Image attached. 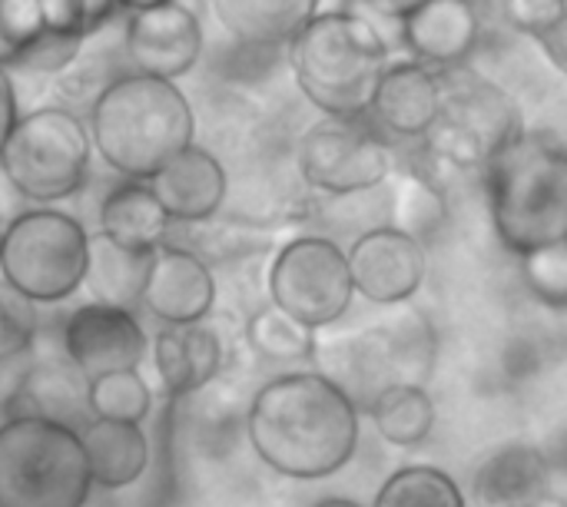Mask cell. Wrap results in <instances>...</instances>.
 I'll list each match as a JSON object with an SVG mask.
<instances>
[{
	"mask_svg": "<svg viewBox=\"0 0 567 507\" xmlns=\"http://www.w3.org/2000/svg\"><path fill=\"white\" fill-rule=\"evenodd\" d=\"M246 438L269 472L322 482L355 458L362 408L322 372H286L256 389L246 408Z\"/></svg>",
	"mask_w": 567,
	"mask_h": 507,
	"instance_id": "6da1fadb",
	"label": "cell"
},
{
	"mask_svg": "<svg viewBox=\"0 0 567 507\" xmlns=\"http://www.w3.org/2000/svg\"><path fill=\"white\" fill-rule=\"evenodd\" d=\"M90 139L123 179L150 183L196 143V113L186 93L156 76L123 73L90 106Z\"/></svg>",
	"mask_w": 567,
	"mask_h": 507,
	"instance_id": "7a4b0ae2",
	"label": "cell"
},
{
	"mask_svg": "<svg viewBox=\"0 0 567 507\" xmlns=\"http://www.w3.org/2000/svg\"><path fill=\"white\" fill-rule=\"evenodd\" d=\"M389 63L392 56L382 33L346 7L319 10L289 43V66L302 96L339 120L369 113Z\"/></svg>",
	"mask_w": 567,
	"mask_h": 507,
	"instance_id": "3957f363",
	"label": "cell"
},
{
	"mask_svg": "<svg viewBox=\"0 0 567 507\" xmlns=\"http://www.w3.org/2000/svg\"><path fill=\"white\" fill-rule=\"evenodd\" d=\"M485 193L498 239L522 259L535 249L565 242L567 149L525 133L485 169Z\"/></svg>",
	"mask_w": 567,
	"mask_h": 507,
	"instance_id": "277c9868",
	"label": "cell"
},
{
	"mask_svg": "<svg viewBox=\"0 0 567 507\" xmlns=\"http://www.w3.org/2000/svg\"><path fill=\"white\" fill-rule=\"evenodd\" d=\"M90 495L80 432L47 418L0 425V507H86Z\"/></svg>",
	"mask_w": 567,
	"mask_h": 507,
	"instance_id": "5b68a950",
	"label": "cell"
},
{
	"mask_svg": "<svg viewBox=\"0 0 567 507\" xmlns=\"http://www.w3.org/2000/svg\"><path fill=\"white\" fill-rule=\"evenodd\" d=\"M90 269L86 226L53 206H33L3 226L0 279L37 306H60L83 289Z\"/></svg>",
	"mask_w": 567,
	"mask_h": 507,
	"instance_id": "8992f818",
	"label": "cell"
},
{
	"mask_svg": "<svg viewBox=\"0 0 567 507\" xmlns=\"http://www.w3.org/2000/svg\"><path fill=\"white\" fill-rule=\"evenodd\" d=\"M442 113L422 139L425 153L452 169H485L528 130L518 103L468 66L442 70Z\"/></svg>",
	"mask_w": 567,
	"mask_h": 507,
	"instance_id": "52a82bcc",
	"label": "cell"
},
{
	"mask_svg": "<svg viewBox=\"0 0 567 507\" xmlns=\"http://www.w3.org/2000/svg\"><path fill=\"white\" fill-rule=\"evenodd\" d=\"M90 126L70 106H37L20 113L0 166L30 206H53L76 196L90 176Z\"/></svg>",
	"mask_w": 567,
	"mask_h": 507,
	"instance_id": "ba28073f",
	"label": "cell"
},
{
	"mask_svg": "<svg viewBox=\"0 0 567 507\" xmlns=\"http://www.w3.org/2000/svg\"><path fill=\"white\" fill-rule=\"evenodd\" d=\"M266 299L309 329L336 325L355 299L346 249L329 236H296L269 262Z\"/></svg>",
	"mask_w": 567,
	"mask_h": 507,
	"instance_id": "9c48e42d",
	"label": "cell"
},
{
	"mask_svg": "<svg viewBox=\"0 0 567 507\" xmlns=\"http://www.w3.org/2000/svg\"><path fill=\"white\" fill-rule=\"evenodd\" d=\"M296 166L302 183L322 196H365L389 183L392 149L365 116H322L302 133Z\"/></svg>",
	"mask_w": 567,
	"mask_h": 507,
	"instance_id": "30bf717a",
	"label": "cell"
},
{
	"mask_svg": "<svg viewBox=\"0 0 567 507\" xmlns=\"http://www.w3.org/2000/svg\"><path fill=\"white\" fill-rule=\"evenodd\" d=\"M60 352L86 379H100L110 372L140 369L150 352V335L133 309L83 302L63 315Z\"/></svg>",
	"mask_w": 567,
	"mask_h": 507,
	"instance_id": "8fae6325",
	"label": "cell"
},
{
	"mask_svg": "<svg viewBox=\"0 0 567 507\" xmlns=\"http://www.w3.org/2000/svg\"><path fill=\"white\" fill-rule=\"evenodd\" d=\"M199 53H203V27L199 17L183 0L126 13L123 56L133 73L176 83L196 66Z\"/></svg>",
	"mask_w": 567,
	"mask_h": 507,
	"instance_id": "7c38bea8",
	"label": "cell"
},
{
	"mask_svg": "<svg viewBox=\"0 0 567 507\" xmlns=\"http://www.w3.org/2000/svg\"><path fill=\"white\" fill-rule=\"evenodd\" d=\"M346 256L355 296L369 299L372 306H405L422 289L429 272L425 246L395 226L365 229L346 249Z\"/></svg>",
	"mask_w": 567,
	"mask_h": 507,
	"instance_id": "4fadbf2b",
	"label": "cell"
},
{
	"mask_svg": "<svg viewBox=\"0 0 567 507\" xmlns=\"http://www.w3.org/2000/svg\"><path fill=\"white\" fill-rule=\"evenodd\" d=\"M219 299L216 272L193 249L166 242L153 252L143 309L163 325H199L213 315Z\"/></svg>",
	"mask_w": 567,
	"mask_h": 507,
	"instance_id": "5bb4252c",
	"label": "cell"
},
{
	"mask_svg": "<svg viewBox=\"0 0 567 507\" xmlns=\"http://www.w3.org/2000/svg\"><path fill=\"white\" fill-rule=\"evenodd\" d=\"M3 415H7V422L10 418H47L63 428L83 432L93 422L90 379L63 352L53 359L30 355V365L23 369L17 389L10 392Z\"/></svg>",
	"mask_w": 567,
	"mask_h": 507,
	"instance_id": "9a60e30c",
	"label": "cell"
},
{
	"mask_svg": "<svg viewBox=\"0 0 567 507\" xmlns=\"http://www.w3.org/2000/svg\"><path fill=\"white\" fill-rule=\"evenodd\" d=\"M442 113V76L419 60H392L365 120L395 139H425Z\"/></svg>",
	"mask_w": 567,
	"mask_h": 507,
	"instance_id": "2e32d148",
	"label": "cell"
},
{
	"mask_svg": "<svg viewBox=\"0 0 567 507\" xmlns=\"http://www.w3.org/2000/svg\"><path fill=\"white\" fill-rule=\"evenodd\" d=\"M173 226L213 223L229 203V173L216 153L193 143L150 179Z\"/></svg>",
	"mask_w": 567,
	"mask_h": 507,
	"instance_id": "e0dca14e",
	"label": "cell"
},
{
	"mask_svg": "<svg viewBox=\"0 0 567 507\" xmlns=\"http://www.w3.org/2000/svg\"><path fill=\"white\" fill-rule=\"evenodd\" d=\"M399 27L409 56L432 66L435 73L465 66L482 37L475 0H425Z\"/></svg>",
	"mask_w": 567,
	"mask_h": 507,
	"instance_id": "ac0fdd59",
	"label": "cell"
},
{
	"mask_svg": "<svg viewBox=\"0 0 567 507\" xmlns=\"http://www.w3.org/2000/svg\"><path fill=\"white\" fill-rule=\"evenodd\" d=\"M153 369L169 399L206 392L226 369V342L209 325H163L150 342Z\"/></svg>",
	"mask_w": 567,
	"mask_h": 507,
	"instance_id": "d6986e66",
	"label": "cell"
},
{
	"mask_svg": "<svg viewBox=\"0 0 567 507\" xmlns=\"http://www.w3.org/2000/svg\"><path fill=\"white\" fill-rule=\"evenodd\" d=\"M548 458L528 442H505L472 472V498L478 507H538L548 492Z\"/></svg>",
	"mask_w": 567,
	"mask_h": 507,
	"instance_id": "ffe728a7",
	"label": "cell"
},
{
	"mask_svg": "<svg viewBox=\"0 0 567 507\" xmlns=\"http://www.w3.org/2000/svg\"><path fill=\"white\" fill-rule=\"evenodd\" d=\"M96 226L106 242L143 256H153L159 246H166L173 232V219L166 216L153 186L140 179H123L103 196Z\"/></svg>",
	"mask_w": 567,
	"mask_h": 507,
	"instance_id": "44dd1931",
	"label": "cell"
},
{
	"mask_svg": "<svg viewBox=\"0 0 567 507\" xmlns=\"http://www.w3.org/2000/svg\"><path fill=\"white\" fill-rule=\"evenodd\" d=\"M80 442H83L93 488H100L106 495L136 485L150 472V438H146L143 425L93 418L80 432Z\"/></svg>",
	"mask_w": 567,
	"mask_h": 507,
	"instance_id": "7402d4cb",
	"label": "cell"
},
{
	"mask_svg": "<svg viewBox=\"0 0 567 507\" xmlns=\"http://www.w3.org/2000/svg\"><path fill=\"white\" fill-rule=\"evenodd\" d=\"M223 30L246 46H289L322 0H209Z\"/></svg>",
	"mask_w": 567,
	"mask_h": 507,
	"instance_id": "603a6c76",
	"label": "cell"
},
{
	"mask_svg": "<svg viewBox=\"0 0 567 507\" xmlns=\"http://www.w3.org/2000/svg\"><path fill=\"white\" fill-rule=\"evenodd\" d=\"M375 329L395 385H425L439 359V335L432 319L419 309H405Z\"/></svg>",
	"mask_w": 567,
	"mask_h": 507,
	"instance_id": "cb8c5ba5",
	"label": "cell"
},
{
	"mask_svg": "<svg viewBox=\"0 0 567 507\" xmlns=\"http://www.w3.org/2000/svg\"><path fill=\"white\" fill-rule=\"evenodd\" d=\"M153 256L143 252H126L113 242H106L100 232L90 236V269H86V289L93 302L133 309L143 306V286L150 272Z\"/></svg>",
	"mask_w": 567,
	"mask_h": 507,
	"instance_id": "d4e9b609",
	"label": "cell"
},
{
	"mask_svg": "<svg viewBox=\"0 0 567 507\" xmlns=\"http://www.w3.org/2000/svg\"><path fill=\"white\" fill-rule=\"evenodd\" d=\"M243 345L266 365H299L312 362L319 349V332L286 315L272 302H262L246 315Z\"/></svg>",
	"mask_w": 567,
	"mask_h": 507,
	"instance_id": "484cf974",
	"label": "cell"
},
{
	"mask_svg": "<svg viewBox=\"0 0 567 507\" xmlns=\"http://www.w3.org/2000/svg\"><path fill=\"white\" fill-rule=\"evenodd\" d=\"M375 432L395 448H419L435 428V402L425 385H392L365 412Z\"/></svg>",
	"mask_w": 567,
	"mask_h": 507,
	"instance_id": "4316f807",
	"label": "cell"
},
{
	"mask_svg": "<svg viewBox=\"0 0 567 507\" xmlns=\"http://www.w3.org/2000/svg\"><path fill=\"white\" fill-rule=\"evenodd\" d=\"M372 507H468L458 482L435 465H405L375 492Z\"/></svg>",
	"mask_w": 567,
	"mask_h": 507,
	"instance_id": "83f0119b",
	"label": "cell"
},
{
	"mask_svg": "<svg viewBox=\"0 0 567 507\" xmlns=\"http://www.w3.org/2000/svg\"><path fill=\"white\" fill-rule=\"evenodd\" d=\"M90 412L93 418L143 425L153 412V392L146 379L140 375V369L110 372V375L90 379Z\"/></svg>",
	"mask_w": 567,
	"mask_h": 507,
	"instance_id": "f1b7e54d",
	"label": "cell"
},
{
	"mask_svg": "<svg viewBox=\"0 0 567 507\" xmlns=\"http://www.w3.org/2000/svg\"><path fill=\"white\" fill-rule=\"evenodd\" d=\"M445 219V199L435 189V183L422 173H402L392 189V223L395 229L415 236H432Z\"/></svg>",
	"mask_w": 567,
	"mask_h": 507,
	"instance_id": "f546056e",
	"label": "cell"
},
{
	"mask_svg": "<svg viewBox=\"0 0 567 507\" xmlns=\"http://www.w3.org/2000/svg\"><path fill=\"white\" fill-rule=\"evenodd\" d=\"M40 335L37 302L20 296L13 286L0 279V362L30 359Z\"/></svg>",
	"mask_w": 567,
	"mask_h": 507,
	"instance_id": "4dcf8cb0",
	"label": "cell"
},
{
	"mask_svg": "<svg viewBox=\"0 0 567 507\" xmlns=\"http://www.w3.org/2000/svg\"><path fill=\"white\" fill-rule=\"evenodd\" d=\"M528 289L551 309H567V242H555L522 256Z\"/></svg>",
	"mask_w": 567,
	"mask_h": 507,
	"instance_id": "1f68e13d",
	"label": "cell"
},
{
	"mask_svg": "<svg viewBox=\"0 0 567 507\" xmlns=\"http://www.w3.org/2000/svg\"><path fill=\"white\" fill-rule=\"evenodd\" d=\"M83 43L86 37H76V33H56V30H43L37 40H30L23 46V53L17 56V63L10 70H27V73H47V76H60L66 73L80 53H83Z\"/></svg>",
	"mask_w": 567,
	"mask_h": 507,
	"instance_id": "d6a6232c",
	"label": "cell"
},
{
	"mask_svg": "<svg viewBox=\"0 0 567 507\" xmlns=\"http://www.w3.org/2000/svg\"><path fill=\"white\" fill-rule=\"evenodd\" d=\"M43 13L37 0H0V66H13L30 40L43 33Z\"/></svg>",
	"mask_w": 567,
	"mask_h": 507,
	"instance_id": "836d02e7",
	"label": "cell"
},
{
	"mask_svg": "<svg viewBox=\"0 0 567 507\" xmlns=\"http://www.w3.org/2000/svg\"><path fill=\"white\" fill-rule=\"evenodd\" d=\"M37 7L43 13L47 30L90 37L100 23L110 20L116 0H37Z\"/></svg>",
	"mask_w": 567,
	"mask_h": 507,
	"instance_id": "e575fe53",
	"label": "cell"
},
{
	"mask_svg": "<svg viewBox=\"0 0 567 507\" xmlns=\"http://www.w3.org/2000/svg\"><path fill=\"white\" fill-rule=\"evenodd\" d=\"M505 3V17L515 30L538 37L542 30H548L555 20H561L567 13V0H502Z\"/></svg>",
	"mask_w": 567,
	"mask_h": 507,
	"instance_id": "d590c367",
	"label": "cell"
},
{
	"mask_svg": "<svg viewBox=\"0 0 567 507\" xmlns=\"http://www.w3.org/2000/svg\"><path fill=\"white\" fill-rule=\"evenodd\" d=\"M535 40H538L542 53H545L561 73H567V13L561 20H555L548 30H542Z\"/></svg>",
	"mask_w": 567,
	"mask_h": 507,
	"instance_id": "8d00e7d4",
	"label": "cell"
},
{
	"mask_svg": "<svg viewBox=\"0 0 567 507\" xmlns=\"http://www.w3.org/2000/svg\"><path fill=\"white\" fill-rule=\"evenodd\" d=\"M20 120V106H17V90H13V80H10V70L0 66V149L10 136V130L17 126Z\"/></svg>",
	"mask_w": 567,
	"mask_h": 507,
	"instance_id": "74e56055",
	"label": "cell"
},
{
	"mask_svg": "<svg viewBox=\"0 0 567 507\" xmlns=\"http://www.w3.org/2000/svg\"><path fill=\"white\" fill-rule=\"evenodd\" d=\"M27 209H33L27 199H23V193L10 183V176L3 173V166H0V223L3 226H10L17 216H23Z\"/></svg>",
	"mask_w": 567,
	"mask_h": 507,
	"instance_id": "f35d334b",
	"label": "cell"
},
{
	"mask_svg": "<svg viewBox=\"0 0 567 507\" xmlns=\"http://www.w3.org/2000/svg\"><path fill=\"white\" fill-rule=\"evenodd\" d=\"M372 13H379V17H385V20H395V23H402L405 17H412L425 0H362Z\"/></svg>",
	"mask_w": 567,
	"mask_h": 507,
	"instance_id": "ab89813d",
	"label": "cell"
},
{
	"mask_svg": "<svg viewBox=\"0 0 567 507\" xmlns=\"http://www.w3.org/2000/svg\"><path fill=\"white\" fill-rule=\"evenodd\" d=\"M163 3H176V0H116V7L123 10H150V7H163Z\"/></svg>",
	"mask_w": 567,
	"mask_h": 507,
	"instance_id": "60d3db41",
	"label": "cell"
},
{
	"mask_svg": "<svg viewBox=\"0 0 567 507\" xmlns=\"http://www.w3.org/2000/svg\"><path fill=\"white\" fill-rule=\"evenodd\" d=\"M312 507H365V505H362V501H355V498H346V495H329V498L316 501Z\"/></svg>",
	"mask_w": 567,
	"mask_h": 507,
	"instance_id": "b9f144b4",
	"label": "cell"
},
{
	"mask_svg": "<svg viewBox=\"0 0 567 507\" xmlns=\"http://www.w3.org/2000/svg\"><path fill=\"white\" fill-rule=\"evenodd\" d=\"M0 246H3V223H0Z\"/></svg>",
	"mask_w": 567,
	"mask_h": 507,
	"instance_id": "7bdbcfd3",
	"label": "cell"
},
{
	"mask_svg": "<svg viewBox=\"0 0 567 507\" xmlns=\"http://www.w3.org/2000/svg\"><path fill=\"white\" fill-rule=\"evenodd\" d=\"M565 242H567V229H565Z\"/></svg>",
	"mask_w": 567,
	"mask_h": 507,
	"instance_id": "ee69618b",
	"label": "cell"
}]
</instances>
